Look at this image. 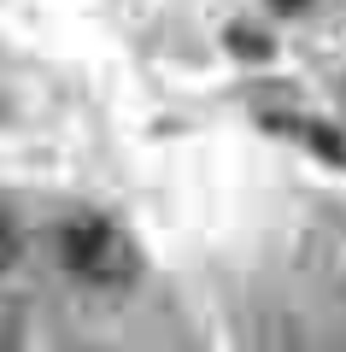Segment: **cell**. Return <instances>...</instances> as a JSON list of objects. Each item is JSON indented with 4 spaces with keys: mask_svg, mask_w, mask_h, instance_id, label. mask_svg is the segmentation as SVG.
Segmentation results:
<instances>
[{
    "mask_svg": "<svg viewBox=\"0 0 346 352\" xmlns=\"http://www.w3.org/2000/svg\"><path fill=\"white\" fill-rule=\"evenodd\" d=\"M59 264L88 288H118V282L136 276V247L106 217H71L59 229Z\"/></svg>",
    "mask_w": 346,
    "mask_h": 352,
    "instance_id": "obj_1",
    "label": "cell"
},
{
    "mask_svg": "<svg viewBox=\"0 0 346 352\" xmlns=\"http://www.w3.org/2000/svg\"><path fill=\"white\" fill-rule=\"evenodd\" d=\"M18 252H24V235L12 229V217H0V270H6V264H18Z\"/></svg>",
    "mask_w": 346,
    "mask_h": 352,
    "instance_id": "obj_2",
    "label": "cell"
},
{
    "mask_svg": "<svg viewBox=\"0 0 346 352\" xmlns=\"http://www.w3.org/2000/svg\"><path fill=\"white\" fill-rule=\"evenodd\" d=\"M235 47H241V53H270V41H264V36H247V30H241Z\"/></svg>",
    "mask_w": 346,
    "mask_h": 352,
    "instance_id": "obj_3",
    "label": "cell"
},
{
    "mask_svg": "<svg viewBox=\"0 0 346 352\" xmlns=\"http://www.w3.org/2000/svg\"><path fill=\"white\" fill-rule=\"evenodd\" d=\"M270 6H282V12H299V6H305V0H270Z\"/></svg>",
    "mask_w": 346,
    "mask_h": 352,
    "instance_id": "obj_4",
    "label": "cell"
}]
</instances>
